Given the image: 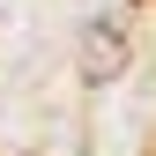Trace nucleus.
<instances>
[{"mask_svg": "<svg viewBox=\"0 0 156 156\" xmlns=\"http://www.w3.org/2000/svg\"><path fill=\"white\" fill-rule=\"evenodd\" d=\"M119 67H126V37H119V23H89V30H82V74H89V82H112Z\"/></svg>", "mask_w": 156, "mask_h": 156, "instance_id": "obj_1", "label": "nucleus"}]
</instances>
